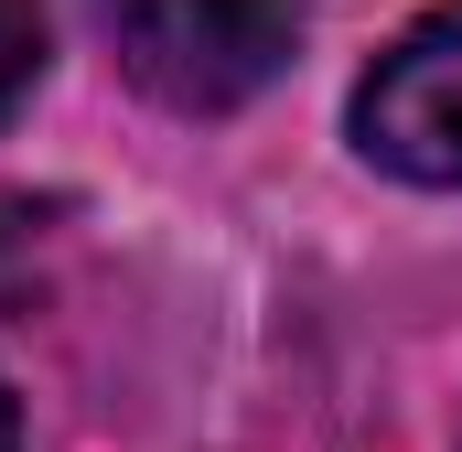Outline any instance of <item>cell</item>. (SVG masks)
Wrapping results in <instances>:
<instances>
[{
	"instance_id": "1",
	"label": "cell",
	"mask_w": 462,
	"mask_h": 452,
	"mask_svg": "<svg viewBox=\"0 0 462 452\" xmlns=\"http://www.w3.org/2000/svg\"><path fill=\"white\" fill-rule=\"evenodd\" d=\"M312 0H108V43L140 98L172 118H226L247 108L291 54H301Z\"/></svg>"
},
{
	"instance_id": "2",
	"label": "cell",
	"mask_w": 462,
	"mask_h": 452,
	"mask_svg": "<svg viewBox=\"0 0 462 452\" xmlns=\"http://www.w3.org/2000/svg\"><path fill=\"white\" fill-rule=\"evenodd\" d=\"M355 151L420 194H462V0L420 11L355 87Z\"/></svg>"
},
{
	"instance_id": "3",
	"label": "cell",
	"mask_w": 462,
	"mask_h": 452,
	"mask_svg": "<svg viewBox=\"0 0 462 452\" xmlns=\"http://www.w3.org/2000/svg\"><path fill=\"white\" fill-rule=\"evenodd\" d=\"M43 87V0H0V129Z\"/></svg>"
},
{
	"instance_id": "4",
	"label": "cell",
	"mask_w": 462,
	"mask_h": 452,
	"mask_svg": "<svg viewBox=\"0 0 462 452\" xmlns=\"http://www.w3.org/2000/svg\"><path fill=\"white\" fill-rule=\"evenodd\" d=\"M0 452H22V399L0 388Z\"/></svg>"
}]
</instances>
